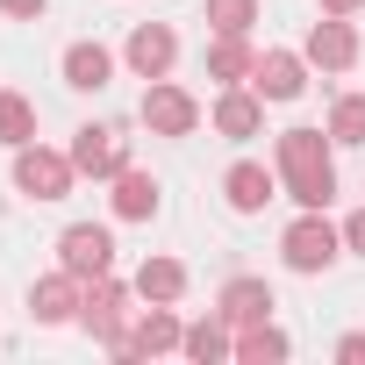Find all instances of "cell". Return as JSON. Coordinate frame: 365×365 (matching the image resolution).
<instances>
[{
  "mask_svg": "<svg viewBox=\"0 0 365 365\" xmlns=\"http://www.w3.org/2000/svg\"><path fill=\"white\" fill-rule=\"evenodd\" d=\"M272 165H279V187L301 208H329L336 201V136L329 129H279L272 136Z\"/></svg>",
  "mask_w": 365,
  "mask_h": 365,
  "instance_id": "1",
  "label": "cell"
},
{
  "mask_svg": "<svg viewBox=\"0 0 365 365\" xmlns=\"http://www.w3.org/2000/svg\"><path fill=\"white\" fill-rule=\"evenodd\" d=\"M336 258H344V222H329L322 208H301V215L287 222V237H279V265L301 272V279H315V272H329Z\"/></svg>",
  "mask_w": 365,
  "mask_h": 365,
  "instance_id": "2",
  "label": "cell"
},
{
  "mask_svg": "<svg viewBox=\"0 0 365 365\" xmlns=\"http://www.w3.org/2000/svg\"><path fill=\"white\" fill-rule=\"evenodd\" d=\"M129 301H136L129 279H115V272L86 279V294H79V329H86L101 351H115V344L129 336Z\"/></svg>",
  "mask_w": 365,
  "mask_h": 365,
  "instance_id": "3",
  "label": "cell"
},
{
  "mask_svg": "<svg viewBox=\"0 0 365 365\" xmlns=\"http://www.w3.org/2000/svg\"><path fill=\"white\" fill-rule=\"evenodd\" d=\"M72 187H79L72 150H51V143H22L15 150V194L22 201H65Z\"/></svg>",
  "mask_w": 365,
  "mask_h": 365,
  "instance_id": "4",
  "label": "cell"
},
{
  "mask_svg": "<svg viewBox=\"0 0 365 365\" xmlns=\"http://www.w3.org/2000/svg\"><path fill=\"white\" fill-rule=\"evenodd\" d=\"M179 336H187V322H179V301H150V308H136V322H129V336L108 351V358H165V351H179Z\"/></svg>",
  "mask_w": 365,
  "mask_h": 365,
  "instance_id": "5",
  "label": "cell"
},
{
  "mask_svg": "<svg viewBox=\"0 0 365 365\" xmlns=\"http://www.w3.org/2000/svg\"><path fill=\"white\" fill-rule=\"evenodd\" d=\"M136 115H143L150 136H194V129H201V101L179 86V79H150L143 101H136Z\"/></svg>",
  "mask_w": 365,
  "mask_h": 365,
  "instance_id": "6",
  "label": "cell"
},
{
  "mask_svg": "<svg viewBox=\"0 0 365 365\" xmlns=\"http://www.w3.org/2000/svg\"><path fill=\"white\" fill-rule=\"evenodd\" d=\"M58 265H65L72 279L115 272V230H108V222H72V230L58 237Z\"/></svg>",
  "mask_w": 365,
  "mask_h": 365,
  "instance_id": "7",
  "label": "cell"
},
{
  "mask_svg": "<svg viewBox=\"0 0 365 365\" xmlns=\"http://www.w3.org/2000/svg\"><path fill=\"white\" fill-rule=\"evenodd\" d=\"M122 65L150 86V79H172V65H179V36H172V22H136L129 29V43H122Z\"/></svg>",
  "mask_w": 365,
  "mask_h": 365,
  "instance_id": "8",
  "label": "cell"
},
{
  "mask_svg": "<svg viewBox=\"0 0 365 365\" xmlns=\"http://www.w3.org/2000/svg\"><path fill=\"white\" fill-rule=\"evenodd\" d=\"M72 165H79V179H115V172L129 165L122 129H115V122H86V129H72Z\"/></svg>",
  "mask_w": 365,
  "mask_h": 365,
  "instance_id": "9",
  "label": "cell"
},
{
  "mask_svg": "<svg viewBox=\"0 0 365 365\" xmlns=\"http://www.w3.org/2000/svg\"><path fill=\"white\" fill-rule=\"evenodd\" d=\"M272 308H279V294H272V279H258V272H237V279H222V294H215V315H222L230 329L272 322Z\"/></svg>",
  "mask_w": 365,
  "mask_h": 365,
  "instance_id": "10",
  "label": "cell"
},
{
  "mask_svg": "<svg viewBox=\"0 0 365 365\" xmlns=\"http://www.w3.org/2000/svg\"><path fill=\"white\" fill-rule=\"evenodd\" d=\"M222 201H230V215H265L279 201V172H265L258 158H237L222 172Z\"/></svg>",
  "mask_w": 365,
  "mask_h": 365,
  "instance_id": "11",
  "label": "cell"
},
{
  "mask_svg": "<svg viewBox=\"0 0 365 365\" xmlns=\"http://www.w3.org/2000/svg\"><path fill=\"white\" fill-rule=\"evenodd\" d=\"M301 58H308L315 72H351V65H358V29H351V15H322V22L308 29Z\"/></svg>",
  "mask_w": 365,
  "mask_h": 365,
  "instance_id": "12",
  "label": "cell"
},
{
  "mask_svg": "<svg viewBox=\"0 0 365 365\" xmlns=\"http://www.w3.org/2000/svg\"><path fill=\"white\" fill-rule=\"evenodd\" d=\"M208 122H215V136L251 143V136L265 129V93H258V86H222V93H215V108H208Z\"/></svg>",
  "mask_w": 365,
  "mask_h": 365,
  "instance_id": "13",
  "label": "cell"
},
{
  "mask_svg": "<svg viewBox=\"0 0 365 365\" xmlns=\"http://www.w3.org/2000/svg\"><path fill=\"white\" fill-rule=\"evenodd\" d=\"M79 294H86V279H72V272L58 265V272H43V279L29 287V315H36L43 329H65V322H79Z\"/></svg>",
  "mask_w": 365,
  "mask_h": 365,
  "instance_id": "14",
  "label": "cell"
},
{
  "mask_svg": "<svg viewBox=\"0 0 365 365\" xmlns=\"http://www.w3.org/2000/svg\"><path fill=\"white\" fill-rule=\"evenodd\" d=\"M58 72H65V86H72V93H101V86L115 79V51H108V43H93V36H79V43H65Z\"/></svg>",
  "mask_w": 365,
  "mask_h": 365,
  "instance_id": "15",
  "label": "cell"
},
{
  "mask_svg": "<svg viewBox=\"0 0 365 365\" xmlns=\"http://www.w3.org/2000/svg\"><path fill=\"white\" fill-rule=\"evenodd\" d=\"M251 86H258L265 101H301V93H308V58H301V51H258Z\"/></svg>",
  "mask_w": 365,
  "mask_h": 365,
  "instance_id": "16",
  "label": "cell"
},
{
  "mask_svg": "<svg viewBox=\"0 0 365 365\" xmlns=\"http://www.w3.org/2000/svg\"><path fill=\"white\" fill-rule=\"evenodd\" d=\"M108 208H115V222H150L158 215V179L143 165H122L108 179Z\"/></svg>",
  "mask_w": 365,
  "mask_h": 365,
  "instance_id": "17",
  "label": "cell"
},
{
  "mask_svg": "<svg viewBox=\"0 0 365 365\" xmlns=\"http://www.w3.org/2000/svg\"><path fill=\"white\" fill-rule=\"evenodd\" d=\"M179 358H194V365H222V358H237V329L208 308L201 322H187V336H179Z\"/></svg>",
  "mask_w": 365,
  "mask_h": 365,
  "instance_id": "18",
  "label": "cell"
},
{
  "mask_svg": "<svg viewBox=\"0 0 365 365\" xmlns=\"http://www.w3.org/2000/svg\"><path fill=\"white\" fill-rule=\"evenodd\" d=\"M201 65H208V79H215V86H251L258 51H251V36H215V43L201 51Z\"/></svg>",
  "mask_w": 365,
  "mask_h": 365,
  "instance_id": "19",
  "label": "cell"
},
{
  "mask_svg": "<svg viewBox=\"0 0 365 365\" xmlns=\"http://www.w3.org/2000/svg\"><path fill=\"white\" fill-rule=\"evenodd\" d=\"M279 358H294V336H287L279 322H251V329H237V365H279Z\"/></svg>",
  "mask_w": 365,
  "mask_h": 365,
  "instance_id": "20",
  "label": "cell"
},
{
  "mask_svg": "<svg viewBox=\"0 0 365 365\" xmlns=\"http://www.w3.org/2000/svg\"><path fill=\"white\" fill-rule=\"evenodd\" d=\"M129 287H136V301H179L187 294V265L179 258H143Z\"/></svg>",
  "mask_w": 365,
  "mask_h": 365,
  "instance_id": "21",
  "label": "cell"
},
{
  "mask_svg": "<svg viewBox=\"0 0 365 365\" xmlns=\"http://www.w3.org/2000/svg\"><path fill=\"white\" fill-rule=\"evenodd\" d=\"M22 143H36V101L0 86V150H22Z\"/></svg>",
  "mask_w": 365,
  "mask_h": 365,
  "instance_id": "22",
  "label": "cell"
},
{
  "mask_svg": "<svg viewBox=\"0 0 365 365\" xmlns=\"http://www.w3.org/2000/svg\"><path fill=\"white\" fill-rule=\"evenodd\" d=\"M329 136H336L344 150L365 143V93H336V108H329Z\"/></svg>",
  "mask_w": 365,
  "mask_h": 365,
  "instance_id": "23",
  "label": "cell"
},
{
  "mask_svg": "<svg viewBox=\"0 0 365 365\" xmlns=\"http://www.w3.org/2000/svg\"><path fill=\"white\" fill-rule=\"evenodd\" d=\"M215 36H251V22H258V0H208V15H201Z\"/></svg>",
  "mask_w": 365,
  "mask_h": 365,
  "instance_id": "24",
  "label": "cell"
},
{
  "mask_svg": "<svg viewBox=\"0 0 365 365\" xmlns=\"http://www.w3.org/2000/svg\"><path fill=\"white\" fill-rule=\"evenodd\" d=\"M344 251H358V258H365V208H351V215H344Z\"/></svg>",
  "mask_w": 365,
  "mask_h": 365,
  "instance_id": "25",
  "label": "cell"
},
{
  "mask_svg": "<svg viewBox=\"0 0 365 365\" xmlns=\"http://www.w3.org/2000/svg\"><path fill=\"white\" fill-rule=\"evenodd\" d=\"M51 8V0H0V15H8V22H36Z\"/></svg>",
  "mask_w": 365,
  "mask_h": 365,
  "instance_id": "26",
  "label": "cell"
},
{
  "mask_svg": "<svg viewBox=\"0 0 365 365\" xmlns=\"http://www.w3.org/2000/svg\"><path fill=\"white\" fill-rule=\"evenodd\" d=\"M336 358H344V365H365V329H351V336H336Z\"/></svg>",
  "mask_w": 365,
  "mask_h": 365,
  "instance_id": "27",
  "label": "cell"
},
{
  "mask_svg": "<svg viewBox=\"0 0 365 365\" xmlns=\"http://www.w3.org/2000/svg\"><path fill=\"white\" fill-rule=\"evenodd\" d=\"M315 8H322V15H358L365 0H315Z\"/></svg>",
  "mask_w": 365,
  "mask_h": 365,
  "instance_id": "28",
  "label": "cell"
}]
</instances>
